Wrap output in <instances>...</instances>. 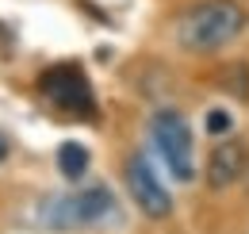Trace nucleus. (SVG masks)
Listing matches in <instances>:
<instances>
[{"instance_id":"nucleus-6","label":"nucleus","mask_w":249,"mask_h":234,"mask_svg":"<svg viewBox=\"0 0 249 234\" xmlns=\"http://www.w3.org/2000/svg\"><path fill=\"white\" fill-rule=\"evenodd\" d=\"M242 173H246V146L234 142V138L230 142H218L211 150V157H207V184L211 188H226Z\"/></svg>"},{"instance_id":"nucleus-1","label":"nucleus","mask_w":249,"mask_h":234,"mask_svg":"<svg viewBox=\"0 0 249 234\" xmlns=\"http://www.w3.org/2000/svg\"><path fill=\"white\" fill-rule=\"evenodd\" d=\"M242 31H246V12L234 0H203V4H192L184 16L177 20V39L192 54L222 50Z\"/></svg>"},{"instance_id":"nucleus-2","label":"nucleus","mask_w":249,"mask_h":234,"mask_svg":"<svg viewBox=\"0 0 249 234\" xmlns=\"http://www.w3.org/2000/svg\"><path fill=\"white\" fill-rule=\"evenodd\" d=\"M115 211V196L104 184H89L77 192H65L42 204V223L50 231H81V227H96Z\"/></svg>"},{"instance_id":"nucleus-3","label":"nucleus","mask_w":249,"mask_h":234,"mask_svg":"<svg viewBox=\"0 0 249 234\" xmlns=\"http://www.w3.org/2000/svg\"><path fill=\"white\" fill-rule=\"evenodd\" d=\"M38 92H42L58 112H65V116H73V119H92L96 116L92 85H89L85 69L73 65V61H62V65L42 69V77H38Z\"/></svg>"},{"instance_id":"nucleus-9","label":"nucleus","mask_w":249,"mask_h":234,"mask_svg":"<svg viewBox=\"0 0 249 234\" xmlns=\"http://www.w3.org/2000/svg\"><path fill=\"white\" fill-rule=\"evenodd\" d=\"M4 157H8V138L0 135V161H4Z\"/></svg>"},{"instance_id":"nucleus-4","label":"nucleus","mask_w":249,"mask_h":234,"mask_svg":"<svg viewBox=\"0 0 249 234\" xmlns=\"http://www.w3.org/2000/svg\"><path fill=\"white\" fill-rule=\"evenodd\" d=\"M150 135H154V146L157 154L165 157V165H169V173L177 176V180H192L196 176V161H192V127H188V119L180 112H173V108H165V112H157L154 123H150Z\"/></svg>"},{"instance_id":"nucleus-5","label":"nucleus","mask_w":249,"mask_h":234,"mask_svg":"<svg viewBox=\"0 0 249 234\" xmlns=\"http://www.w3.org/2000/svg\"><path fill=\"white\" fill-rule=\"evenodd\" d=\"M126 188H130V200L138 204V211L146 219H169L173 215V196L161 184V176L154 173L146 154H130L126 157Z\"/></svg>"},{"instance_id":"nucleus-8","label":"nucleus","mask_w":249,"mask_h":234,"mask_svg":"<svg viewBox=\"0 0 249 234\" xmlns=\"http://www.w3.org/2000/svg\"><path fill=\"white\" fill-rule=\"evenodd\" d=\"M230 127H234L230 112H222V108H211V112H207V131H211V135H226Z\"/></svg>"},{"instance_id":"nucleus-7","label":"nucleus","mask_w":249,"mask_h":234,"mask_svg":"<svg viewBox=\"0 0 249 234\" xmlns=\"http://www.w3.org/2000/svg\"><path fill=\"white\" fill-rule=\"evenodd\" d=\"M89 146H81V142H62L58 146V169H62L65 180H81V176L89 173Z\"/></svg>"}]
</instances>
